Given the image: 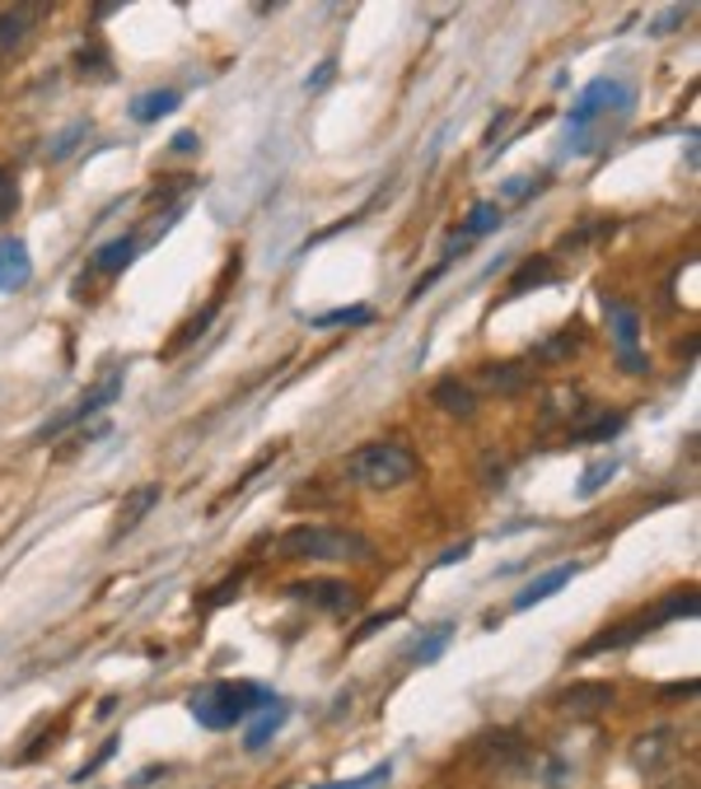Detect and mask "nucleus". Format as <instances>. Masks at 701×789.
<instances>
[{
    "mask_svg": "<svg viewBox=\"0 0 701 789\" xmlns=\"http://www.w3.org/2000/svg\"><path fill=\"white\" fill-rule=\"evenodd\" d=\"M272 700L276 696L262 692L257 682H210V687L192 692L187 710H192V720H197L202 729H234V724L249 720L253 710H267Z\"/></svg>",
    "mask_w": 701,
    "mask_h": 789,
    "instance_id": "obj_1",
    "label": "nucleus"
},
{
    "mask_svg": "<svg viewBox=\"0 0 701 789\" xmlns=\"http://www.w3.org/2000/svg\"><path fill=\"white\" fill-rule=\"evenodd\" d=\"M346 481L350 486H365V490H398V486H407L421 463H416V453L407 444H398V440H379V444H365L356 449L346 459Z\"/></svg>",
    "mask_w": 701,
    "mask_h": 789,
    "instance_id": "obj_2",
    "label": "nucleus"
},
{
    "mask_svg": "<svg viewBox=\"0 0 701 789\" xmlns=\"http://www.w3.org/2000/svg\"><path fill=\"white\" fill-rule=\"evenodd\" d=\"M697 607H701L697 589H678V593H669V599H659V603H655L651 612H636V617H627V622H618V626L599 630V636H594V640H585V645H581V654H604V650H622V645L641 640V636H651V630L669 626V622H678V617H697Z\"/></svg>",
    "mask_w": 701,
    "mask_h": 789,
    "instance_id": "obj_3",
    "label": "nucleus"
},
{
    "mask_svg": "<svg viewBox=\"0 0 701 789\" xmlns=\"http://www.w3.org/2000/svg\"><path fill=\"white\" fill-rule=\"evenodd\" d=\"M280 556L290 560H370V542L350 529H323V523H295L280 533Z\"/></svg>",
    "mask_w": 701,
    "mask_h": 789,
    "instance_id": "obj_4",
    "label": "nucleus"
},
{
    "mask_svg": "<svg viewBox=\"0 0 701 789\" xmlns=\"http://www.w3.org/2000/svg\"><path fill=\"white\" fill-rule=\"evenodd\" d=\"M122 383H127V370H122V364H113V370L103 374V379L94 383V388H90V393H84V397L76 402V407H70V411H61V416H51L47 426H43L38 434H33V440H38V444H47V440H57L61 430H70V426H84V420H90V416H99L103 407H113V402L122 397Z\"/></svg>",
    "mask_w": 701,
    "mask_h": 789,
    "instance_id": "obj_5",
    "label": "nucleus"
},
{
    "mask_svg": "<svg viewBox=\"0 0 701 789\" xmlns=\"http://www.w3.org/2000/svg\"><path fill=\"white\" fill-rule=\"evenodd\" d=\"M612 108H618V113L631 108V90H627V84H622V80H608V76H604V80H589L585 90H581V98L571 103L566 127H571V131H585V127H594L599 117H608Z\"/></svg>",
    "mask_w": 701,
    "mask_h": 789,
    "instance_id": "obj_6",
    "label": "nucleus"
},
{
    "mask_svg": "<svg viewBox=\"0 0 701 789\" xmlns=\"http://www.w3.org/2000/svg\"><path fill=\"white\" fill-rule=\"evenodd\" d=\"M604 309H608V327H612V341H618V360L627 374H645L651 360L641 356V313L622 304V300H608L604 294Z\"/></svg>",
    "mask_w": 701,
    "mask_h": 789,
    "instance_id": "obj_7",
    "label": "nucleus"
},
{
    "mask_svg": "<svg viewBox=\"0 0 701 789\" xmlns=\"http://www.w3.org/2000/svg\"><path fill=\"white\" fill-rule=\"evenodd\" d=\"M286 593L319 612H332V617H350L360 607V589L342 580H300V584H286Z\"/></svg>",
    "mask_w": 701,
    "mask_h": 789,
    "instance_id": "obj_8",
    "label": "nucleus"
},
{
    "mask_svg": "<svg viewBox=\"0 0 701 789\" xmlns=\"http://www.w3.org/2000/svg\"><path fill=\"white\" fill-rule=\"evenodd\" d=\"M612 700H618V687L604 677H589V682H571V687L556 692V710L571 715V720H594V715H604Z\"/></svg>",
    "mask_w": 701,
    "mask_h": 789,
    "instance_id": "obj_9",
    "label": "nucleus"
},
{
    "mask_svg": "<svg viewBox=\"0 0 701 789\" xmlns=\"http://www.w3.org/2000/svg\"><path fill=\"white\" fill-rule=\"evenodd\" d=\"M160 496H164V486L160 481H146V486H136L127 500H122V510H117V523H113V542L117 537H127V533H136L140 523H146V514L160 504Z\"/></svg>",
    "mask_w": 701,
    "mask_h": 789,
    "instance_id": "obj_10",
    "label": "nucleus"
},
{
    "mask_svg": "<svg viewBox=\"0 0 701 789\" xmlns=\"http://www.w3.org/2000/svg\"><path fill=\"white\" fill-rule=\"evenodd\" d=\"M33 280V257L24 239H0V294H14Z\"/></svg>",
    "mask_w": 701,
    "mask_h": 789,
    "instance_id": "obj_11",
    "label": "nucleus"
},
{
    "mask_svg": "<svg viewBox=\"0 0 701 789\" xmlns=\"http://www.w3.org/2000/svg\"><path fill=\"white\" fill-rule=\"evenodd\" d=\"M478 757L486 766H524L529 762V747H524L515 729H496V733H482L478 739Z\"/></svg>",
    "mask_w": 701,
    "mask_h": 789,
    "instance_id": "obj_12",
    "label": "nucleus"
},
{
    "mask_svg": "<svg viewBox=\"0 0 701 789\" xmlns=\"http://www.w3.org/2000/svg\"><path fill=\"white\" fill-rule=\"evenodd\" d=\"M430 402H435V407H440L445 416H453V420H472V416H478V393H472L463 379H453V374L435 383Z\"/></svg>",
    "mask_w": 701,
    "mask_h": 789,
    "instance_id": "obj_13",
    "label": "nucleus"
},
{
    "mask_svg": "<svg viewBox=\"0 0 701 789\" xmlns=\"http://www.w3.org/2000/svg\"><path fill=\"white\" fill-rule=\"evenodd\" d=\"M43 5H14V10H5L0 14V57L5 51H14V47H24V38L33 28H38V20H43Z\"/></svg>",
    "mask_w": 701,
    "mask_h": 789,
    "instance_id": "obj_14",
    "label": "nucleus"
},
{
    "mask_svg": "<svg viewBox=\"0 0 701 789\" xmlns=\"http://www.w3.org/2000/svg\"><path fill=\"white\" fill-rule=\"evenodd\" d=\"M575 575H581V566H575V560H571V566H556V570H548V575H538L529 589L515 593V612H529L533 603H548L552 593H561V589L575 580Z\"/></svg>",
    "mask_w": 701,
    "mask_h": 789,
    "instance_id": "obj_15",
    "label": "nucleus"
},
{
    "mask_svg": "<svg viewBox=\"0 0 701 789\" xmlns=\"http://www.w3.org/2000/svg\"><path fill=\"white\" fill-rule=\"evenodd\" d=\"M501 206L496 201H478L468 210V220L453 230V239H449V257H453V248H463V243H472V239H482V234H491V230H501Z\"/></svg>",
    "mask_w": 701,
    "mask_h": 789,
    "instance_id": "obj_16",
    "label": "nucleus"
},
{
    "mask_svg": "<svg viewBox=\"0 0 701 789\" xmlns=\"http://www.w3.org/2000/svg\"><path fill=\"white\" fill-rule=\"evenodd\" d=\"M482 383L491 393H505V397H515V393H524L533 383V370L529 364H519V360H501V364H486L482 370Z\"/></svg>",
    "mask_w": 701,
    "mask_h": 789,
    "instance_id": "obj_17",
    "label": "nucleus"
},
{
    "mask_svg": "<svg viewBox=\"0 0 701 789\" xmlns=\"http://www.w3.org/2000/svg\"><path fill=\"white\" fill-rule=\"evenodd\" d=\"M286 720H290V706H286V700L276 696L272 706L262 710L257 720L249 724V733H243V747H249V752H262V747H267V743L276 739V733H280V724H286Z\"/></svg>",
    "mask_w": 701,
    "mask_h": 789,
    "instance_id": "obj_18",
    "label": "nucleus"
},
{
    "mask_svg": "<svg viewBox=\"0 0 701 789\" xmlns=\"http://www.w3.org/2000/svg\"><path fill=\"white\" fill-rule=\"evenodd\" d=\"M622 426H627L622 411H589L571 434H575V444H604L612 434H622Z\"/></svg>",
    "mask_w": 701,
    "mask_h": 789,
    "instance_id": "obj_19",
    "label": "nucleus"
},
{
    "mask_svg": "<svg viewBox=\"0 0 701 789\" xmlns=\"http://www.w3.org/2000/svg\"><path fill=\"white\" fill-rule=\"evenodd\" d=\"M136 248H140V239H136V234H122V239H113V243H103L90 267L103 271V276H117L122 267H131V262H136Z\"/></svg>",
    "mask_w": 701,
    "mask_h": 789,
    "instance_id": "obj_20",
    "label": "nucleus"
},
{
    "mask_svg": "<svg viewBox=\"0 0 701 789\" xmlns=\"http://www.w3.org/2000/svg\"><path fill=\"white\" fill-rule=\"evenodd\" d=\"M449 640H453V622H435L430 630H421V636L407 645V659L412 663H435L449 650Z\"/></svg>",
    "mask_w": 701,
    "mask_h": 789,
    "instance_id": "obj_21",
    "label": "nucleus"
},
{
    "mask_svg": "<svg viewBox=\"0 0 701 789\" xmlns=\"http://www.w3.org/2000/svg\"><path fill=\"white\" fill-rule=\"evenodd\" d=\"M674 752V733L669 729H655V733H641V743L631 747V762L641 770H659V762Z\"/></svg>",
    "mask_w": 701,
    "mask_h": 789,
    "instance_id": "obj_22",
    "label": "nucleus"
},
{
    "mask_svg": "<svg viewBox=\"0 0 701 789\" xmlns=\"http://www.w3.org/2000/svg\"><path fill=\"white\" fill-rule=\"evenodd\" d=\"M556 280V262L552 257H529L524 267L510 276V294H529L538 286H552Z\"/></svg>",
    "mask_w": 701,
    "mask_h": 789,
    "instance_id": "obj_23",
    "label": "nucleus"
},
{
    "mask_svg": "<svg viewBox=\"0 0 701 789\" xmlns=\"http://www.w3.org/2000/svg\"><path fill=\"white\" fill-rule=\"evenodd\" d=\"M375 323V309L370 304H346V309H327V313H319L309 327H319V332H327V327H370Z\"/></svg>",
    "mask_w": 701,
    "mask_h": 789,
    "instance_id": "obj_24",
    "label": "nucleus"
},
{
    "mask_svg": "<svg viewBox=\"0 0 701 789\" xmlns=\"http://www.w3.org/2000/svg\"><path fill=\"white\" fill-rule=\"evenodd\" d=\"M173 108H179V90H150V94H140V98L131 103V117H136V121H160V117H169Z\"/></svg>",
    "mask_w": 701,
    "mask_h": 789,
    "instance_id": "obj_25",
    "label": "nucleus"
},
{
    "mask_svg": "<svg viewBox=\"0 0 701 789\" xmlns=\"http://www.w3.org/2000/svg\"><path fill=\"white\" fill-rule=\"evenodd\" d=\"M76 70L84 80H108L113 70H108V51H103L99 43H90V47H80L76 51Z\"/></svg>",
    "mask_w": 701,
    "mask_h": 789,
    "instance_id": "obj_26",
    "label": "nucleus"
},
{
    "mask_svg": "<svg viewBox=\"0 0 701 789\" xmlns=\"http://www.w3.org/2000/svg\"><path fill=\"white\" fill-rule=\"evenodd\" d=\"M608 230H612V224H608V220H594V224H585V230H575V234H566V239H561V248H556V253H581V248H585V243H594V239H604Z\"/></svg>",
    "mask_w": 701,
    "mask_h": 789,
    "instance_id": "obj_27",
    "label": "nucleus"
},
{
    "mask_svg": "<svg viewBox=\"0 0 701 789\" xmlns=\"http://www.w3.org/2000/svg\"><path fill=\"white\" fill-rule=\"evenodd\" d=\"M612 472H618V459L589 463V467H585V481H581V496H594V490H604V486L612 481Z\"/></svg>",
    "mask_w": 701,
    "mask_h": 789,
    "instance_id": "obj_28",
    "label": "nucleus"
},
{
    "mask_svg": "<svg viewBox=\"0 0 701 789\" xmlns=\"http://www.w3.org/2000/svg\"><path fill=\"white\" fill-rule=\"evenodd\" d=\"M575 350H581V332H561V337H552L548 346L538 350V360H566V356H575Z\"/></svg>",
    "mask_w": 701,
    "mask_h": 789,
    "instance_id": "obj_29",
    "label": "nucleus"
},
{
    "mask_svg": "<svg viewBox=\"0 0 701 789\" xmlns=\"http://www.w3.org/2000/svg\"><path fill=\"white\" fill-rule=\"evenodd\" d=\"M389 776H393V766L379 762L375 770H365V776H356V780H337V785H323V789H375V785H389Z\"/></svg>",
    "mask_w": 701,
    "mask_h": 789,
    "instance_id": "obj_30",
    "label": "nucleus"
},
{
    "mask_svg": "<svg viewBox=\"0 0 701 789\" xmlns=\"http://www.w3.org/2000/svg\"><path fill=\"white\" fill-rule=\"evenodd\" d=\"M216 313H220V300H216V304H206V313H202V318H192V323H187V332H183V337H173V346H169V350H183L187 341H197L202 332H206V323L216 318Z\"/></svg>",
    "mask_w": 701,
    "mask_h": 789,
    "instance_id": "obj_31",
    "label": "nucleus"
},
{
    "mask_svg": "<svg viewBox=\"0 0 701 789\" xmlns=\"http://www.w3.org/2000/svg\"><path fill=\"white\" fill-rule=\"evenodd\" d=\"M84 131H90V121H76V127H66V131L57 136V146H51V160H66V154L80 146V136H84Z\"/></svg>",
    "mask_w": 701,
    "mask_h": 789,
    "instance_id": "obj_32",
    "label": "nucleus"
},
{
    "mask_svg": "<svg viewBox=\"0 0 701 789\" xmlns=\"http://www.w3.org/2000/svg\"><path fill=\"white\" fill-rule=\"evenodd\" d=\"M113 752H117V739H108V743H103V747L94 752V762H84V766H80V770H76V776H70V780H80V785H84V780H90V776H94V770H99L103 762L113 757Z\"/></svg>",
    "mask_w": 701,
    "mask_h": 789,
    "instance_id": "obj_33",
    "label": "nucleus"
},
{
    "mask_svg": "<svg viewBox=\"0 0 701 789\" xmlns=\"http://www.w3.org/2000/svg\"><path fill=\"white\" fill-rule=\"evenodd\" d=\"M14 206H20V187H14V178H10L5 169H0V220H5Z\"/></svg>",
    "mask_w": 701,
    "mask_h": 789,
    "instance_id": "obj_34",
    "label": "nucleus"
},
{
    "mask_svg": "<svg viewBox=\"0 0 701 789\" xmlns=\"http://www.w3.org/2000/svg\"><path fill=\"white\" fill-rule=\"evenodd\" d=\"M239 584H243V575H234V580H225V584H216V593L206 599V607H220V603H230L234 593H239Z\"/></svg>",
    "mask_w": 701,
    "mask_h": 789,
    "instance_id": "obj_35",
    "label": "nucleus"
},
{
    "mask_svg": "<svg viewBox=\"0 0 701 789\" xmlns=\"http://www.w3.org/2000/svg\"><path fill=\"white\" fill-rule=\"evenodd\" d=\"M332 76H337V61H323V66H319V70H313V76L304 80V90H323V84H327Z\"/></svg>",
    "mask_w": 701,
    "mask_h": 789,
    "instance_id": "obj_36",
    "label": "nucleus"
},
{
    "mask_svg": "<svg viewBox=\"0 0 701 789\" xmlns=\"http://www.w3.org/2000/svg\"><path fill=\"white\" fill-rule=\"evenodd\" d=\"M682 20H692V10H669L664 20L651 24V33H674V24H682Z\"/></svg>",
    "mask_w": 701,
    "mask_h": 789,
    "instance_id": "obj_37",
    "label": "nucleus"
},
{
    "mask_svg": "<svg viewBox=\"0 0 701 789\" xmlns=\"http://www.w3.org/2000/svg\"><path fill=\"white\" fill-rule=\"evenodd\" d=\"M173 150H179V154L202 150V136H197V131H179V136H173Z\"/></svg>",
    "mask_w": 701,
    "mask_h": 789,
    "instance_id": "obj_38",
    "label": "nucleus"
},
{
    "mask_svg": "<svg viewBox=\"0 0 701 789\" xmlns=\"http://www.w3.org/2000/svg\"><path fill=\"white\" fill-rule=\"evenodd\" d=\"M468 552H472V542H459V547H449L440 560H435V566H453V560H468Z\"/></svg>",
    "mask_w": 701,
    "mask_h": 789,
    "instance_id": "obj_39",
    "label": "nucleus"
},
{
    "mask_svg": "<svg viewBox=\"0 0 701 789\" xmlns=\"http://www.w3.org/2000/svg\"><path fill=\"white\" fill-rule=\"evenodd\" d=\"M510 117H515V113H501V117H496V121H491V127H486V150H496V136L505 131V121H510Z\"/></svg>",
    "mask_w": 701,
    "mask_h": 789,
    "instance_id": "obj_40",
    "label": "nucleus"
},
{
    "mask_svg": "<svg viewBox=\"0 0 701 789\" xmlns=\"http://www.w3.org/2000/svg\"><path fill=\"white\" fill-rule=\"evenodd\" d=\"M164 776H169V766H146V770H140V776H136L131 785L140 789V785H150V780H164Z\"/></svg>",
    "mask_w": 701,
    "mask_h": 789,
    "instance_id": "obj_41",
    "label": "nucleus"
},
{
    "mask_svg": "<svg viewBox=\"0 0 701 789\" xmlns=\"http://www.w3.org/2000/svg\"><path fill=\"white\" fill-rule=\"evenodd\" d=\"M697 692V682H674V687H664L659 696H692Z\"/></svg>",
    "mask_w": 701,
    "mask_h": 789,
    "instance_id": "obj_42",
    "label": "nucleus"
}]
</instances>
